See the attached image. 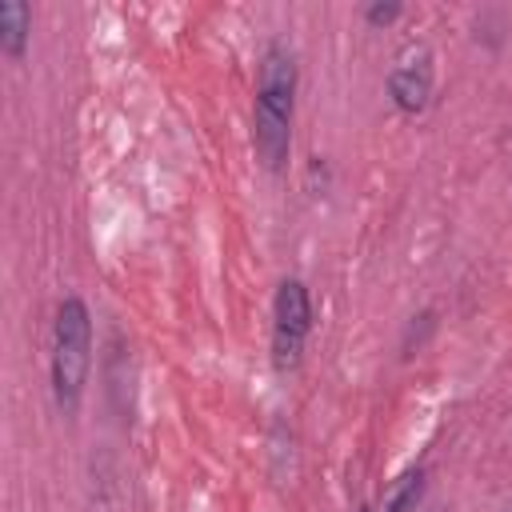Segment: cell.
I'll list each match as a JSON object with an SVG mask.
<instances>
[{"label": "cell", "mask_w": 512, "mask_h": 512, "mask_svg": "<svg viewBox=\"0 0 512 512\" xmlns=\"http://www.w3.org/2000/svg\"><path fill=\"white\" fill-rule=\"evenodd\" d=\"M296 88H300V68L292 48L268 40L256 60V88H252V152L268 172H280L288 164Z\"/></svg>", "instance_id": "1"}, {"label": "cell", "mask_w": 512, "mask_h": 512, "mask_svg": "<svg viewBox=\"0 0 512 512\" xmlns=\"http://www.w3.org/2000/svg\"><path fill=\"white\" fill-rule=\"evenodd\" d=\"M92 372V312L88 304L68 292L56 304L52 320V356H48V376H52V396L64 416H72L84 400V384Z\"/></svg>", "instance_id": "2"}, {"label": "cell", "mask_w": 512, "mask_h": 512, "mask_svg": "<svg viewBox=\"0 0 512 512\" xmlns=\"http://www.w3.org/2000/svg\"><path fill=\"white\" fill-rule=\"evenodd\" d=\"M312 292L300 276H284L272 296V368L292 372L304 360V344L312 336Z\"/></svg>", "instance_id": "3"}, {"label": "cell", "mask_w": 512, "mask_h": 512, "mask_svg": "<svg viewBox=\"0 0 512 512\" xmlns=\"http://www.w3.org/2000/svg\"><path fill=\"white\" fill-rule=\"evenodd\" d=\"M436 92V60L432 48L412 40L396 52L392 68H388V100L404 112V116H420L432 104Z\"/></svg>", "instance_id": "4"}, {"label": "cell", "mask_w": 512, "mask_h": 512, "mask_svg": "<svg viewBox=\"0 0 512 512\" xmlns=\"http://www.w3.org/2000/svg\"><path fill=\"white\" fill-rule=\"evenodd\" d=\"M32 40V8L24 0H0V52L8 60H24Z\"/></svg>", "instance_id": "5"}, {"label": "cell", "mask_w": 512, "mask_h": 512, "mask_svg": "<svg viewBox=\"0 0 512 512\" xmlns=\"http://www.w3.org/2000/svg\"><path fill=\"white\" fill-rule=\"evenodd\" d=\"M424 488H428L424 468H420V464L404 468V472L384 488V512H416L420 500H424Z\"/></svg>", "instance_id": "6"}, {"label": "cell", "mask_w": 512, "mask_h": 512, "mask_svg": "<svg viewBox=\"0 0 512 512\" xmlns=\"http://www.w3.org/2000/svg\"><path fill=\"white\" fill-rule=\"evenodd\" d=\"M400 16H404V4H396V0H372V4H364V20L372 28H388Z\"/></svg>", "instance_id": "7"}, {"label": "cell", "mask_w": 512, "mask_h": 512, "mask_svg": "<svg viewBox=\"0 0 512 512\" xmlns=\"http://www.w3.org/2000/svg\"><path fill=\"white\" fill-rule=\"evenodd\" d=\"M356 512H372V508H368V504H364V508H356Z\"/></svg>", "instance_id": "8"}]
</instances>
